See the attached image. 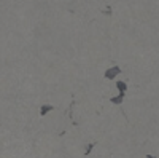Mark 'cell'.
I'll list each match as a JSON object with an SVG mask.
<instances>
[{"label":"cell","instance_id":"2","mask_svg":"<svg viewBox=\"0 0 159 158\" xmlns=\"http://www.w3.org/2000/svg\"><path fill=\"white\" fill-rule=\"evenodd\" d=\"M116 86H118V89H119V91H123V93L126 91V83H123V82H118V85H116Z\"/></svg>","mask_w":159,"mask_h":158},{"label":"cell","instance_id":"1","mask_svg":"<svg viewBox=\"0 0 159 158\" xmlns=\"http://www.w3.org/2000/svg\"><path fill=\"white\" fill-rule=\"evenodd\" d=\"M119 72V67H113V69H108L107 72H105V77L107 78H115Z\"/></svg>","mask_w":159,"mask_h":158}]
</instances>
